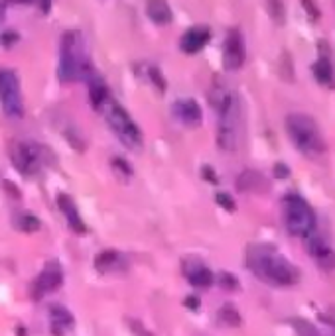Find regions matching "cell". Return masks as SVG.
Wrapping results in <instances>:
<instances>
[{"label":"cell","instance_id":"obj_22","mask_svg":"<svg viewBox=\"0 0 335 336\" xmlns=\"http://www.w3.org/2000/svg\"><path fill=\"white\" fill-rule=\"evenodd\" d=\"M217 319H219L221 324L231 326V328L241 326V315H239V311L233 307V305H223V307L219 309V313H217Z\"/></svg>","mask_w":335,"mask_h":336},{"label":"cell","instance_id":"obj_26","mask_svg":"<svg viewBox=\"0 0 335 336\" xmlns=\"http://www.w3.org/2000/svg\"><path fill=\"white\" fill-rule=\"evenodd\" d=\"M110 167L121 177H132V167L128 165V161H124L122 158H113L110 160Z\"/></svg>","mask_w":335,"mask_h":336},{"label":"cell","instance_id":"obj_16","mask_svg":"<svg viewBox=\"0 0 335 336\" xmlns=\"http://www.w3.org/2000/svg\"><path fill=\"white\" fill-rule=\"evenodd\" d=\"M49 321H51V332L55 336H63L73 328V315L60 305H53L49 309Z\"/></svg>","mask_w":335,"mask_h":336},{"label":"cell","instance_id":"obj_15","mask_svg":"<svg viewBox=\"0 0 335 336\" xmlns=\"http://www.w3.org/2000/svg\"><path fill=\"white\" fill-rule=\"evenodd\" d=\"M207 42H209V29L198 26V28L187 29L183 34L180 47H182L183 53H198V51H201L205 47Z\"/></svg>","mask_w":335,"mask_h":336},{"label":"cell","instance_id":"obj_6","mask_svg":"<svg viewBox=\"0 0 335 336\" xmlns=\"http://www.w3.org/2000/svg\"><path fill=\"white\" fill-rule=\"evenodd\" d=\"M284 220L286 228L294 236H310L316 228V212L300 195H288L284 199Z\"/></svg>","mask_w":335,"mask_h":336},{"label":"cell","instance_id":"obj_4","mask_svg":"<svg viewBox=\"0 0 335 336\" xmlns=\"http://www.w3.org/2000/svg\"><path fill=\"white\" fill-rule=\"evenodd\" d=\"M107 120L108 128L117 134V138L130 149H140L142 146V132L136 126V122L128 116V112L117 103L113 97H108L105 104L99 108Z\"/></svg>","mask_w":335,"mask_h":336},{"label":"cell","instance_id":"obj_28","mask_svg":"<svg viewBox=\"0 0 335 336\" xmlns=\"http://www.w3.org/2000/svg\"><path fill=\"white\" fill-rule=\"evenodd\" d=\"M215 201H217V205L223 206V208L229 210V212H233V210L237 208L235 201H233V197H231L229 193H217V195H215Z\"/></svg>","mask_w":335,"mask_h":336},{"label":"cell","instance_id":"obj_1","mask_svg":"<svg viewBox=\"0 0 335 336\" xmlns=\"http://www.w3.org/2000/svg\"><path fill=\"white\" fill-rule=\"evenodd\" d=\"M246 265L257 278L278 287L294 285L300 279L298 269L270 246H250L246 252Z\"/></svg>","mask_w":335,"mask_h":336},{"label":"cell","instance_id":"obj_19","mask_svg":"<svg viewBox=\"0 0 335 336\" xmlns=\"http://www.w3.org/2000/svg\"><path fill=\"white\" fill-rule=\"evenodd\" d=\"M122 265V258L119 252H115V250H105V252H101L97 258H95V267L101 271V273H108V271H113V269H117V267H121Z\"/></svg>","mask_w":335,"mask_h":336},{"label":"cell","instance_id":"obj_2","mask_svg":"<svg viewBox=\"0 0 335 336\" xmlns=\"http://www.w3.org/2000/svg\"><path fill=\"white\" fill-rule=\"evenodd\" d=\"M95 73L83 53V36L79 32H65L61 38L60 81L73 83L77 79H89Z\"/></svg>","mask_w":335,"mask_h":336},{"label":"cell","instance_id":"obj_12","mask_svg":"<svg viewBox=\"0 0 335 336\" xmlns=\"http://www.w3.org/2000/svg\"><path fill=\"white\" fill-rule=\"evenodd\" d=\"M174 114L182 120L185 126L189 128H198L203 120V112H201V106H199L193 99H180L178 103L174 104Z\"/></svg>","mask_w":335,"mask_h":336},{"label":"cell","instance_id":"obj_32","mask_svg":"<svg viewBox=\"0 0 335 336\" xmlns=\"http://www.w3.org/2000/svg\"><path fill=\"white\" fill-rule=\"evenodd\" d=\"M201 173H203V179H205V181L217 183V173H215V171L211 169V167H209V165H205V167L201 169Z\"/></svg>","mask_w":335,"mask_h":336},{"label":"cell","instance_id":"obj_30","mask_svg":"<svg viewBox=\"0 0 335 336\" xmlns=\"http://www.w3.org/2000/svg\"><path fill=\"white\" fill-rule=\"evenodd\" d=\"M270 12L274 16V20L278 24L284 22V8H282V2L280 0H270Z\"/></svg>","mask_w":335,"mask_h":336},{"label":"cell","instance_id":"obj_21","mask_svg":"<svg viewBox=\"0 0 335 336\" xmlns=\"http://www.w3.org/2000/svg\"><path fill=\"white\" fill-rule=\"evenodd\" d=\"M314 75H316L318 83L323 85V87H333L335 85L333 67H331V63H329L327 57H320L314 63Z\"/></svg>","mask_w":335,"mask_h":336},{"label":"cell","instance_id":"obj_25","mask_svg":"<svg viewBox=\"0 0 335 336\" xmlns=\"http://www.w3.org/2000/svg\"><path fill=\"white\" fill-rule=\"evenodd\" d=\"M63 136L67 138V142L73 146V149L77 151H83L85 149V142H83V138L79 136V132L75 128H67V130H63Z\"/></svg>","mask_w":335,"mask_h":336},{"label":"cell","instance_id":"obj_17","mask_svg":"<svg viewBox=\"0 0 335 336\" xmlns=\"http://www.w3.org/2000/svg\"><path fill=\"white\" fill-rule=\"evenodd\" d=\"M146 14L158 26H166V24L172 22V10H170L166 0H148Z\"/></svg>","mask_w":335,"mask_h":336},{"label":"cell","instance_id":"obj_9","mask_svg":"<svg viewBox=\"0 0 335 336\" xmlns=\"http://www.w3.org/2000/svg\"><path fill=\"white\" fill-rule=\"evenodd\" d=\"M244 42L243 36L239 29H231L225 40V47H223V65L229 71H237L241 69L244 63Z\"/></svg>","mask_w":335,"mask_h":336},{"label":"cell","instance_id":"obj_3","mask_svg":"<svg viewBox=\"0 0 335 336\" xmlns=\"http://www.w3.org/2000/svg\"><path fill=\"white\" fill-rule=\"evenodd\" d=\"M286 130L294 146L305 156H320L325 151V142L314 118L305 116L302 112L290 114L286 118Z\"/></svg>","mask_w":335,"mask_h":336},{"label":"cell","instance_id":"obj_13","mask_svg":"<svg viewBox=\"0 0 335 336\" xmlns=\"http://www.w3.org/2000/svg\"><path fill=\"white\" fill-rule=\"evenodd\" d=\"M183 273H185V278L191 285L201 287V289H205L213 283V273L196 258H189V260L183 262Z\"/></svg>","mask_w":335,"mask_h":336},{"label":"cell","instance_id":"obj_34","mask_svg":"<svg viewBox=\"0 0 335 336\" xmlns=\"http://www.w3.org/2000/svg\"><path fill=\"white\" fill-rule=\"evenodd\" d=\"M14 42H18V36H16L14 32H6V34H2V44L4 45H12Z\"/></svg>","mask_w":335,"mask_h":336},{"label":"cell","instance_id":"obj_36","mask_svg":"<svg viewBox=\"0 0 335 336\" xmlns=\"http://www.w3.org/2000/svg\"><path fill=\"white\" fill-rule=\"evenodd\" d=\"M302 2H304L305 10H308V12H312V14H314V18H318V10L314 8V4H312L310 0H302Z\"/></svg>","mask_w":335,"mask_h":336},{"label":"cell","instance_id":"obj_24","mask_svg":"<svg viewBox=\"0 0 335 336\" xmlns=\"http://www.w3.org/2000/svg\"><path fill=\"white\" fill-rule=\"evenodd\" d=\"M292 326H294V330H296L298 336H321L320 330L310 321H305V319H294Z\"/></svg>","mask_w":335,"mask_h":336},{"label":"cell","instance_id":"obj_7","mask_svg":"<svg viewBox=\"0 0 335 336\" xmlns=\"http://www.w3.org/2000/svg\"><path fill=\"white\" fill-rule=\"evenodd\" d=\"M0 103L10 118L24 116V103L20 95V81L14 71L0 69Z\"/></svg>","mask_w":335,"mask_h":336},{"label":"cell","instance_id":"obj_23","mask_svg":"<svg viewBox=\"0 0 335 336\" xmlns=\"http://www.w3.org/2000/svg\"><path fill=\"white\" fill-rule=\"evenodd\" d=\"M16 228L18 230H22V232H38L40 230V226H42V222L38 217H34V215H28V212H22V215H18L14 220Z\"/></svg>","mask_w":335,"mask_h":336},{"label":"cell","instance_id":"obj_35","mask_svg":"<svg viewBox=\"0 0 335 336\" xmlns=\"http://www.w3.org/2000/svg\"><path fill=\"white\" fill-rule=\"evenodd\" d=\"M130 326L134 328V334H136V336H150L148 332H146V330H144V328H142V326H140V322L130 321Z\"/></svg>","mask_w":335,"mask_h":336},{"label":"cell","instance_id":"obj_31","mask_svg":"<svg viewBox=\"0 0 335 336\" xmlns=\"http://www.w3.org/2000/svg\"><path fill=\"white\" fill-rule=\"evenodd\" d=\"M274 175L280 177V179H286L290 175V169L284 165V163H276L274 165Z\"/></svg>","mask_w":335,"mask_h":336},{"label":"cell","instance_id":"obj_33","mask_svg":"<svg viewBox=\"0 0 335 336\" xmlns=\"http://www.w3.org/2000/svg\"><path fill=\"white\" fill-rule=\"evenodd\" d=\"M185 307L187 309H191V311H198L199 309V299L198 297H193V295H189V297H185Z\"/></svg>","mask_w":335,"mask_h":336},{"label":"cell","instance_id":"obj_10","mask_svg":"<svg viewBox=\"0 0 335 336\" xmlns=\"http://www.w3.org/2000/svg\"><path fill=\"white\" fill-rule=\"evenodd\" d=\"M305 250L314 256V260L318 262L323 271H333L335 269V252L329 248V244L321 238V236H305Z\"/></svg>","mask_w":335,"mask_h":336},{"label":"cell","instance_id":"obj_27","mask_svg":"<svg viewBox=\"0 0 335 336\" xmlns=\"http://www.w3.org/2000/svg\"><path fill=\"white\" fill-rule=\"evenodd\" d=\"M219 285L223 289H227V291H237L239 289V279L235 278L233 273H229V271H223L219 276Z\"/></svg>","mask_w":335,"mask_h":336},{"label":"cell","instance_id":"obj_18","mask_svg":"<svg viewBox=\"0 0 335 336\" xmlns=\"http://www.w3.org/2000/svg\"><path fill=\"white\" fill-rule=\"evenodd\" d=\"M237 187L241 191H264V189H268L270 185H268V181L260 175L259 171L246 169V171H243V173L239 175V179H237Z\"/></svg>","mask_w":335,"mask_h":336},{"label":"cell","instance_id":"obj_14","mask_svg":"<svg viewBox=\"0 0 335 336\" xmlns=\"http://www.w3.org/2000/svg\"><path fill=\"white\" fill-rule=\"evenodd\" d=\"M58 205H60V210L63 212V217L67 220V224H69V228L77 234H85V224H83V220L79 217V210H77L75 203H73V199L69 197V195H65V193H61L60 197H58Z\"/></svg>","mask_w":335,"mask_h":336},{"label":"cell","instance_id":"obj_5","mask_svg":"<svg viewBox=\"0 0 335 336\" xmlns=\"http://www.w3.org/2000/svg\"><path fill=\"white\" fill-rule=\"evenodd\" d=\"M219 114V132L217 144L225 151H233L239 144V124H241V101L235 93H231L223 106L217 110Z\"/></svg>","mask_w":335,"mask_h":336},{"label":"cell","instance_id":"obj_37","mask_svg":"<svg viewBox=\"0 0 335 336\" xmlns=\"http://www.w3.org/2000/svg\"><path fill=\"white\" fill-rule=\"evenodd\" d=\"M10 2H14V4H32L34 0H10Z\"/></svg>","mask_w":335,"mask_h":336},{"label":"cell","instance_id":"obj_20","mask_svg":"<svg viewBox=\"0 0 335 336\" xmlns=\"http://www.w3.org/2000/svg\"><path fill=\"white\" fill-rule=\"evenodd\" d=\"M89 81V97H91V104L99 110L103 104H105V101H107L108 97V88L107 85L97 77V75H93L91 79H87Z\"/></svg>","mask_w":335,"mask_h":336},{"label":"cell","instance_id":"obj_29","mask_svg":"<svg viewBox=\"0 0 335 336\" xmlns=\"http://www.w3.org/2000/svg\"><path fill=\"white\" fill-rule=\"evenodd\" d=\"M148 75H150V79H152L154 87L158 88V90H166V81H164L162 73H160L156 67H148Z\"/></svg>","mask_w":335,"mask_h":336},{"label":"cell","instance_id":"obj_11","mask_svg":"<svg viewBox=\"0 0 335 336\" xmlns=\"http://www.w3.org/2000/svg\"><path fill=\"white\" fill-rule=\"evenodd\" d=\"M63 283V273L58 262L47 263L44 267V271L40 273V278L36 281V297H42L44 293L58 291Z\"/></svg>","mask_w":335,"mask_h":336},{"label":"cell","instance_id":"obj_8","mask_svg":"<svg viewBox=\"0 0 335 336\" xmlns=\"http://www.w3.org/2000/svg\"><path fill=\"white\" fill-rule=\"evenodd\" d=\"M12 161L18 171L24 175H36L40 171L42 158H40V147L32 144H14L12 147Z\"/></svg>","mask_w":335,"mask_h":336}]
</instances>
